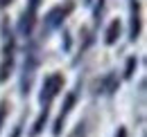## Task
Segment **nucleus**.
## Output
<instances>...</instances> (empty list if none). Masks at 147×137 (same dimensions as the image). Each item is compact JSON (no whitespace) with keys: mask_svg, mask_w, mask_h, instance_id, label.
Instances as JSON below:
<instances>
[{"mask_svg":"<svg viewBox=\"0 0 147 137\" xmlns=\"http://www.w3.org/2000/svg\"><path fill=\"white\" fill-rule=\"evenodd\" d=\"M136 68H138V59L136 56H129L127 59V65H125V79H134V72H136Z\"/></svg>","mask_w":147,"mask_h":137,"instance_id":"10","label":"nucleus"},{"mask_svg":"<svg viewBox=\"0 0 147 137\" xmlns=\"http://www.w3.org/2000/svg\"><path fill=\"white\" fill-rule=\"evenodd\" d=\"M14 0H0V9H5V7H9Z\"/></svg>","mask_w":147,"mask_h":137,"instance_id":"17","label":"nucleus"},{"mask_svg":"<svg viewBox=\"0 0 147 137\" xmlns=\"http://www.w3.org/2000/svg\"><path fill=\"white\" fill-rule=\"evenodd\" d=\"M120 34H122V23L115 18V20H111L109 25H107V29H104V45H115Z\"/></svg>","mask_w":147,"mask_h":137,"instance_id":"8","label":"nucleus"},{"mask_svg":"<svg viewBox=\"0 0 147 137\" xmlns=\"http://www.w3.org/2000/svg\"><path fill=\"white\" fill-rule=\"evenodd\" d=\"M104 5H107V0H97V5L93 7V20H95V27L100 25V20H102V11H104Z\"/></svg>","mask_w":147,"mask_h":137,"instance_id":"12","label":"nucleus"},{"mask_svg":"<svg viewBox=\"0 0 147 137\" xmlns=\"http://www.w3.org/2000/svg\"><path fill=\"white\" fill-rule=\"evenodd\" d=\"M93 2H95V0H84V5H86V7H93Z\"/></svg>","mask_w":147,"mask_h":137,"instance_id":"18","label":"nucleus"},{"mask_svg":"<svg viewBox=\"0 0 147 137\" xmlns=\"http://www.w3.org/2000/svg\"><path fill=\"white\" fill-rule=\"evenodd\" d=\"M140 27H143V20H140V2L138 0H131L129 2V41L131 43L138 41Z\"/></svg>","mask_w":147,"mask_h":137,"instance_id":"7","label":"nucleus"},{"mask_svg":"<svg viewBox=\"0 0 147 137\" xmlns=\"http://www.w3.org/2000/svg\"><path fill=\"white\" fill-rule=\"evenodd\" d=\"M41 65V52H38V43L32 41L25 50V61H23V68H20V76H18V88L20 94L27 97L30 94V88L34 83V76H36V70Z\"/></svg>","mask_w":147,"mask_h":137,"instance_id":"1","label":"nucleus"},{"mask_svg":"<svg viewBox=\"0 0 147 137\" xmlns=\"http://www.w3.org/2000/svg\"><path fill=\"white\" fill-rule=\"evenodd\" d=\"M77 90H70L66 97H63V103H61V110H59V115L55 117L52 121V137H61V130H63V124L68 119V115L73 112V108L77 106Z\"/></svg>","mask_w":147,"mask_h":137,"instance_id":"5","label":"nucleus"},{"mask_svg":"<svg viewBox=\"0 0 147 137\" xmlns=\"http://www.w3.org/2000/svg\"><path fill=\"white\" fill-rule=\"evenodd\" d=\"M50 119V108H41V112H38V117L34 119L32 124V128H30V137H38L43 133V128H45V124Z\"/></svg>","mask_w":147,"mask_h":137,"instance_id":"9","label":"nucleus"},{"mask_svg":"<svg viewBox=\"0 0 147 137\" xmlns=\"http://www.w3.org/2000/svg\"><path fill=\"white\" fill-rule=\"evenodd\" d=\"M7 117H9V99H0V133H2Z\"/></svg>","mask_w":147,"mask_h":137,"instance_id":"11","label":"nucleus"},{"mask_svg":"<svg viewBox=\"0 0 147 137\" xmlns=\"http://www.w3.org/2000/svg\"><path fill=\"white\" fill-rule=\"evenodd\" d=\"M113 137H127V128H118V133Z\"/></svg>","mask_w":147,"mask_h":137,"instance_id":"16","label":"nucleus"},{"mask_svg":"<svg viewBox=\"0 0 147 137\" xmlns=\"http://www.w3.org/2000/svg\"><path fill=\"white\" fill-rule=\"evenodd\" d=\"M118 88H120V79H118V74L115 72H109V74H104L102 79H95L93 81V94H115L118 92Z\"/></svg>","mask_w":147,"mask_h":137,"instance_id":"6","label":"nucleus"},{"mask_svg":"<svg viewBox=\"0 0 147 137\" xmlns=\"http://www.w3.org/2000/svg\"><path fill=\"white\" fill-rule=\"evenodd\" d=\"M68 137H86V121H77L75 128L68 133Z\"/></svg>","mask_w":147,"mask_h":137,"instance_id":"13","label":"nucleus"},{"mask_svg":"<svg viewBox=\"0 0 147 137\" xmlns=\"http://www.w3.org/2000/svg\"><path fill=\"white\" fill-rule=\"evenodd\" d=\"M38 7H41V0H27V7L23 9V14L18 18V25H16L14 36H20V38H30L32 36L34 25L38 20Z\"/></svg>","mask_w":147,"mask_h":137,"instance_id":"3","label":"nucleus"},{"mask_svg":"<svg viewBox=\"0 0 147 137\" xmlns=\"http://www.w3.org/2000/svg\"><path fill=\"white\" fill-rule=\"evenodd\" d=\"M61 45H63L66 52L70 50V45H73V38H70V32H68V29H63V43H61Z\"/></svg>","mask_w":147,"mask_h":137,"instance_id":"14","label":"nucleus"},{"mask_svg":"<svg viewBox=\"0 0 147 137\" xmlns=\"http://www.w3.org/2000/svg\"><path fill=\"white\" fill-rule=\"evenodd\" d=\"M63 86H66V76H63L61 72L48 74V76L43 79V83H41V92H38V103H41V108H50V103L55 101V97L61 94Z\"/></svg>","mask_w":147,"mask_h":137,"instance_id":"2","label":"nucleus"},{"mask_svg":"<svg viewBox=\"0 0 147 137\" xmlns=\"http://www.w3.org/2000/svg\"><path fill=\"white\" fill-rule=\"evenodd\" d=\"M20 133H23V121L14 126V130H11V137H20Z\"/></svg>","mask_w":147,"mask_h":137,"instance_id":"15","label":"nucleus"},{"mask_svg":"<svg viewBox=\"0 0 147 137\" xmlns=\"http://www.w3.org/2000/svg\"><path fill=\"white\" fill-rule=\"evenodd\" d=\"M70 9H73V5H68V7L57 5V7H52V9L45 14V18H43V25H41V36H43V38H48V36L55 32V29H59V27L63 25L66 16L70 14Z\"/></svg>","mask_w":147,"mask_h":137,"instance_id":"4","label":"nucleus"}]
</instances>
